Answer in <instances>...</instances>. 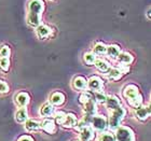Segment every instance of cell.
<instances>
[{"label":"cell","mask_w":151,"mask_h":141,"mask_svg":"<svg viewBox=\"0 0 151 141\" xmlns=\"http://www.w3.org/2000/svg\"><path fill=\"white\" fill-rule=\"evenodd\" d=\"M44 11V2L42 0H30L27 6L26 22L29 26L36 27L41 25L42 13Z\"/></svg>","instance_id":"cell-1"},{"label":"cell","mask_w":151,"mask_h":141,"mask_svg":"<svg viewBox=\"0 0 151 141\" xmlns=\"http://www.w3.org/2000/svg\"><path fill=\"white\" fill-rule=\"evenodd\" d=\"M126 114L125 109L122 106L119 107L118 109L110 111V116H109V121H108V127L110 129L116 130L118 127H120V124L122 122V120L124 119V116Z\"/></svg>","instance_id":"cell-2"},{"label":"cell","mask_w":151,"mask_h":141,"mask_svg":"<svg viewBox=\"0 0 151 141\" xmlns=\"http://www.w3.org/2000/svg\"><path fill=\"white\" fill-rule=\"evenodd\" d=\"M116 141H135V135L127 126H120L116 129Z\"/></svg>","instance_id":"cell-3"},{"label":"cell","mask_w":151,"mask_h":141,"mask_svg":"<svg viewBox=\"0 0 151 141\" xmlns=\"http://www.w3.org/2000/svg\"><path fill=\"white\" fill-rule=\"evenodd\" d=\"M92 127L93 129L97 132H104L108 127V121L107 119L103 115H95L91 121Z\"/></svg>","instance_id":"cell-4"},{"label":"cell","mask_w":151,"mask_h":141,"mask_svg":"<svg viewBox=\"0 0 151 141\" xmlns=\"http://www.w3.org/2000/svg\"><path fill=\"white\" fill-rule=\"evenodd\" d=\"M88 87L93 92H103L104 82L99 77L93 75L88 80Z\"/></svg>","instance_id":"cell-5"},{"label":"cell","mask_w":151,"mask_h":141,"mask_svg":"<svg viewBox=\"0 0 151 141\" xmlns=\"http://www.w3.org/2000/svg\"><path fill=\"white\" fill-rule=\"evenodd\" d=\"M14 101L19 108H26L30 102V96L26 92H19L14 96Z\"/></svg>","instance_id":"cell-6"},{"label":"cell","mask_w":151,"mask_h":141,"mask_svg":"<svg viewBox=\"0 0 151 141\" xmlns=\"http://www.w3.org/2000/svg\"><path fill=\"white\" fill-rule=\"evenodd\" d=\"M139 91H138V87L135 86V85L133 84H129L127 85L124 89H123V96L127 99V100H133V99H135L136 97H138L139 96Z\"/></svg>","instance_id":"cell-7"},{"label":"cell","mask_w":151,"mask_h":141,"mask_svg":"<svg viewBox=\"0 0 151 141\" xmlns=\"http://www.w3.org/2000/svg\"><path fill=\"white\" fill-rule=\"evenodd\" d=\"M94 138V129L92 126H85L79 130V140L80 141H91Z\"/></svg>","instance_id":"cell-8"},{"label":"cell","mask_w":151,"mask_h":141,"mask_svg":"<svg viewBox=\"0 0 151 141\" xmlns=\"http://www.w3.org/2000/svg\"><path fill=\"white\" fill-rule=\"evenodd\" d=\"M36 34H37L38 38H40V39H47L52 35V28L47 25L41 24L36 28Z\"/></svg>","instance_id":"cell-9"},{"label":"cell","mask_w":151,"mask_h":141,"mask_svg":"<svg viewBox=\"0 0 151 141\" xmlns=\"http://www.w3.org/2000/svg\"><path fill=\"white\" fill-rule=\"evenodd\" d=\"M78 125V119L73 113H67L66 119L62 124L64 128H76V126Z\"/></svg>","instance_id":"cell-10"},{"label":"cell","mask_w":151,"mask_h":141,"mask_svg":"<svg viewBox=\"0 0 151 141\" xmlns=\"http://www.w3.org/2000/svg\"><path fill=\"white\" fill-rule=\"evenodd\" d=\"M50 104L53 106H62L65 102V95L60 92H54L50 95Z\"/></svg>","instance_id":"cell-11"},{"label":"cell","mask_w":151,"mask_h":141,"mask_svg":"<svg viewBox=\"0 0 151 141\" xmlns=\"http://www.w3.org/2000/svg\"><path fill=\"white\" fill-rule=\"evenodd\" d=\"M41 128L43 129L45 132H47V134H54V132H56L55 122H54L53 120H50V119H45L42 121V123H41Z\"/></svg>","instance_id":"cell-12"},{"label":"cell","mask_w":151,"mask_h":141,"mask_svg":"<svg viewBox=\"0 0 151 141\" xmlns=\"http://www.w3.org/2000/svg\"><path fill=\"white\" fill-rule=\"evenodd\" d=\"M73 86L77 91H85L88 88V81L83 77H76L73 81Z\"/></svg>","instance_id":"cell-13"},{"label":"cell","mask_w":151,"mask_h":141,"mask_svg":"<svg viewBox=\"0 0 151 141\" xmlns=\"http://www.w3.org/2000/svg\"><path fill=\"white\" fill-rule=\"evenodd\" d=\"M106 107L108 108L109 111H113V110L118 109L119 107H121V102H120L119 98L116 97V96H107V100H106Z\"/></svg>","instance_id":"cell-14"},{"label":"cell","mask_w":151,"mask_h":141,"mask_svg":"<svg viewBox=\"0 0 151 141\" xmlns=\"http://www.w3.org/2000/svg\"><path fill=\"white\" fill-rule=\"evenodd\" d=\"M54 113V106L50 102H47V104H42L40 107V110H39V114L41 116H44V117H49Z\"/></svg>","instance_id":"cell-15"},{"label":"cell","mask_w":151,"mask_h":141,"mask_svg":"<svg viewBox=\"0 0 151 141\" xmlns=\"http://www.w3.org/2000/svg\"><path fill=\"white\" fill-rule=\"evenodd\" d=\"M41 128V123H39L36 120H27L25 122V129L28 132H38Z\"/></svg>","instance_id":"cell-16"},{"label":"cell","mask_w":151,"mask_h":141,"mask_svg":"<svg viewBox=\"0 0 151 141\" xmlns=\"http://www.w3.org/2000/svg\"><path fill=\"white\" fill-rule=\"evenodd\" d=\"M135 115H136V117L139 120V121H146V120L148 119L151 114L149 113L148 109H147V107L140 106V107H138V108L136 109Z\"/></svg>","instance_id":"cell-17"},{"label":"cell","mask_w":151,"mask_h":141,"mask_svg":"<svg viewBox=\"0 0 151 141\" xmlns=\"http://www.w3.org/2000/svg\"><path fill=\"white\" fill-rule=\"evenodd\" d=\"M15 120L17 123H25L28 120V111L26 108H19L15 112Z\"/></svg>","instance_id":"cell-18"},{"label":"cell","mask_w":151,"mask_h":141,"mask_svg":"<svg viewBox=\"0 0 151 141\" xmlns=\"http://www.w3.org/2000/svg\"><path fill=\"white\" fill-rule=\"evenodd\" d=\"M121 53V50H120V47L116 45V44H111L109 47H107V55L110 58H113V59H116L118 56Z\"/></svg>","instance_id":"cell-19"},{"label":"cell","mask_w":151,"mask_h":141,"mask_svg":"<svg viewBox=\"0 0 151 141\" xmlns=\"http://www.w3.org/2000/svg\"><path fill=\"white\" fill-rule=\"evenodd\" d=\"M94 65H95V67L101 72H108L110 70V64L108 63V62H106L105 59L98 58V59H96Z\"/></svg>","instance_id":"cell-20"},{"label":"cell","mask_w":151,"mask_h":141,"mask_svg":"<svg viewBox=\"0 0 151 141\" xmlns=\"http://www.w3.org/2000/svg\"><path fill=\"white\" fill-rule=\"evenodd\" d=\"M116 59L119 60V63L123 64V65H129V64L133 63V59H134V58H133L132 55L129 53H127V52H121Z\"/></svg>","instance_id":"cell-21"},{"label":"cell","mask_w":151,"mask_h":141,"mask_svg":"<svg viewBox=\"0 0 151 141\" xmlns=\"http://www.w3.org/2000/svg\"><path fill=\"white\" fill-rule=\"evenodd\" d=\"M122 75H123L122 72L120 71L119 68H110V70L107 72V78L109 79V80H112V81L120 80Z\"/></svg>","instance_id":"cell-22"},{"label":"cell","mask_w":151,"mask_h":141,"mask_svg":"<svg viewBox=\"0 0 151 141\" xmlns=\"http://www.w3.org/2000/svg\"><path fill=\"white\" fill-rule=\"evenodd\" d=\"M94 54H98V55H104L107 53V45L103 42H96L93 47Z\"/></svg>","instance_id":"cell-23"},{"label":"cell","mask_w":151,"mask_h":141,"mask_svg":"<svg viewBox=\"0 0 151 141\" xmlns=\"http://www.w3.org/2000/svg\"><path fill=\"white\" fill-rule=\"evenodd\" d=\"M96 54L92 53V52H86L84 53L83 55V60H84V63L88 66H92V65H94L95 62H96Z\"/></svg>","instance_id":"cell-24"},{"label":"cell","mask_w":151,"mask_h":141,"mask_svg":"<svg viewBox=\"0 0 151 141\" xmlns=\"http://www.w3.org/2000/svg\"><path fill=\"white\" fill-rule=\"evenodd\" d=\"M10 69V57H0V70L8 72Z\"/></svg>","instance_id":"cell-25"},{"label":"cell","mask_w":151,"mask_h":141,"mask_svg":"<svg viewBox=\"0 0 151 141\" xmlns=\"http://www.w3.org/2000/svg\"><path fill=\"white\" fill-rule=\"evenodd\" d=\"M94 100L95 102H98V104H104L107 100V96L105 95L104 92H95Z\"/></svg>","instance_id":"cell-26"},{"label":"cell","mask_w":151,"mask_h":141,"mask_svg":"<svg viewBox=\"0 0 151 141\" xmlns=\"http://www.w3.org/2000/svg\"><path fill=\"white\" fill-rule=\"evenodd\" d=\"M66 114L67 113L63 112V111H57V112L54 113V117H55V122L57 123V124H63L64 121H65V119H66Z\"/></svg>","instance_id":"cell-27"},{"label":"cell","mask_w":151,"mask_h":141,"mask_svg":"<svg viewBox=\"0 0 151 141\" xmlns=\"http://www.w3.org/2000/svg\"><path fill=\"white\" fill-rule=\"evenodd\" d=\"M98 141H116V137L111 132H101Z\"/></svg>","instance_id":"cell-28"},{"label":"cell","mask_w":151,"mask_h":141,"mask_svg":"<svg viewBox=\"0 0 151 141\" xmlns=\"http://www.w3.org/2000/svg\"><path fill=\"white\" fill-rule=\"evenodd\" d=\"M92 99H93V98H92L91 94L88 93V92H84V93H82V94L80 95V97H79V102L82 104H85L86 102L92 100Z\"/></svg>","instance_id":"cell-29"},{"label":"cell","mask_w":151,"mask_h":141,"mask_svg":"<svg viewBox=\"0 0 151 141\" xmlns=\"http://www.w3.org/2000/svg\"><path fill=\"white\" fill-rule=\"evenodd\" d=\"M11 49L9 45H1L0 47V57H10Z\"/></svg>","instance_id":"cell-30"},{"label":"cell","mask_w":151,"mask_h":141,"mask_svg":"<svg viewBox=\"0 0 151 141\" xmlns=\"http://www.w3.org/2000/svg\"><path fill=\"white\" fill-rule=\"evenodd\" d=\"M129 104L132 107H134V108H138V107H140L142 104V96L139 95L138 97H136L135 99H133V100H129Z\"/></svg>","instance_id":"cell-31"},{"label":"cell","mask_w":151,"mask_h":141,"mask_svg":"<svg viewBox=\"0 0 151 141\" xmlns=\"http://www.w3.org/2000/svg\"><path fill=\"white\" fill-rule=\"evenodd\" d=\"M10 91V87L8 83L4 82L3 80H0V94H6Z\"/></svg>","instance_id":"cell-32"},{"label":"cell","mask_w":151,"mask_h":141,"mask_svg":"<svg viewBox=\"0 0 151 141\" xmlns=\"http://www.w3.org/2000/svg\"><path fill=\"white\" fill-rule=\"evenodd\" d=\"M119 70L122 72V74H126V73H129V67L127 65H121L119 67Z\"/></svg>","instance_id":"cell-33"},{"label":"cell","mask_w":151,"mask_h":141,"mask_svg":"<svg viewBox=\"0 0 151 141\" xmlns=\"http://www.w3.org/2000/svg\"><path fill=\"white\" fill-rule=\"evenodd\" d=\"M17 141H34V139H32V137H30L28 135H24L22 137H19Z\"/></svg>","instance_id":"cell-34"},{"label":"cell","mask_w":151,"mask_h":141,"mask_svg":"<svg viewBox=\"0 0 151 141\" xmlns=\"http://www.w3.org/2000/svg\"><path fill=\"white\" fill-rule=\"evenodd\" d=\"M147 16L151 19V9H150V10H148V12H147Z\"/></svg>","instance_id":"cell-35"},{"label":"cell","mask_w":151,"mask_h":141,"mask_svg":"<svg viewBox=\"0 0 151 141\" xmlns=\"http://www.w3.org/2000/svg\"><path fill=\"white\" fill-rule=\"evenodd\" d=\"M147 109H148L149 113H150V114H151V104H149V106H148V107H147Z\"/></svg>","instance_id":"cell-36"},{"label":"cell","mask_w":151,"mask_h":141,"mask_svg":"<svg viewBox=\"0 0 151 141\" xmlns=\"http://www.w3.org/2000/svg\"><path fill=\"white\" fill-rule=\"evenodd\" d=\"M76 141H80V140H76Z\"/></svg>","instance_id":"cell-37"}]
</instances>
